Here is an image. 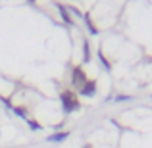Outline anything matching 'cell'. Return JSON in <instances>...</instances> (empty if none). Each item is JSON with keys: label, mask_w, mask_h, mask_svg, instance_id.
<instances>
[{"label": "cell", "mask_w": 152, "mask_h": 148, "mask_svg": "<svg viewBox=\"0 0 152 148\" xmlns=\"http://www.w3.org/2000/svg\"><path fill=\"white\" fill-rule=\"evenodd\" d=\"M60 98H62V106H64V112H66V114H71V112L81 108V102H79L77 94L71 93V90H64Z\"/></svg>", "instance_id": "1"}, {"label": "cell", "mask_w": 152, "mask_h": 148, "mask_svg": "<svg viewBox=\"0 0 152 148\" xmlns=\"http://www.w3.org/2000/svg\"><path fill=\"white\" fill-rule=\"evenodd\" d=\"M89 81L87 79V73L85 69H83L81 66H75L73 71H71V83H73V87H77V89H83V85Z\"/></svg>", "instance_id": "2"}, {"label": "cell", "mask_w": 152, "mask_h": 148, "mask_svg": "<svg viewBox=\"0 0 152 148\" xmlns=\"http://www.w3.org/2000/svg\"><path fill=\"white\" fill-rule=\"evenodd\" d=\"M94 93H96V83L94 81H87L83 85V89H79L81 96H94Z\"/></svg>", "instance_id": "3"}, {"label": "cell", "mask_w": 152, "mask_h": 148, "mask_svg": "<svg viewBox=\"0 0 152 148\" xmlns=\"http://www.w3.org/2000/svg\"><path fill=\"white\" fill-rule=\"evenodd\" d=\"M67 137H69V131H60V133L48 135V139H46V141H48V142H64Z\"/></svg>", "instance_id": "4"}, {"label": "cell", "mask_w": 152, "mask_h": 148, "mask_svg": "<svg viewBox=\"0 0 152 148\" xmlns=\"http://www.w3.org/2000/svg\"><path fill=\"white\" fill-rule=\"evenodd\" d=\"M56 8H58L60 15H62V19L67 23V25H73V19L69 17V14H67V6H64V4H56Z\"/></svg>", "instance_id": "5"}, {"label": "cell", "mask_w": 152, "mask_h": 148, "mask_svg": "<svg viewBox=\"0 0 152 148\" xmlns=\"http://www.w3.org/2000/svg\"><path fill=\"white\" fill-rule=\"evenodd\" d=\"M12 112H14L15 115H19L21 119H25V121L29 119V115H27V110H25L23 106H14V108H12Z\"/></svg>", "instance_id": "6"}, {"label": "cell", "mask_w": 152, "mask_h": 148, "mask_svg": "<svg viewBox=\"0 0 152 148\" xmlns=\"http://www.w3.org/2000/svg\"><path fill=\"white\" fill-rule=\"evenodd\" d=\"M91 60V44H89V41H83V62H89Z\"/></svg>", "instance_id": "7"}, {"label": "cell", "mask_w": 152, "mask_h": 148, "mask_svg": "<svg viewBox=\"0 0 152 148\" xmlns=\"http://www.w3.org/2000/svg\"><path fill=\"white\" fill-rule=\"evenodd\" d=\"M85 23H87V27H89V31H91V33H93V35H96V33H98L96 25H94V23H93V19H91V15H89V14L85 15Z\"/></svg>", "instance_id": "8"}, {"label": "cell", "mask_w": 152, "mask_h": 148, "mask_svg": "<svg viewBox=\"0 0 152 148\" xmlns=\"http://www.w3.org/2000/svg\"><path fill=\"white\" fill-rule=\"evenodd\" d=\"M67 12H71V14H73L75 17H79V19H85V14H83L77 6H67Z\"/></svg>", "instance_id": "9"}, {"label": "cell", "mask_w": 152, "mask_h": 148, "mask_svg": "<svg viewBox=\"0 0 152 148\" xmlns=\"http://www.w3.org/2000/svg\"><path fill=\"white\" fill-rule=\"evenodd\" d=\"M98 60H100V63H102V66H104V67H106V69H108V71H110V69H112V63H110V62H108V60H106V56H104V54H102V52H98Z\"/></svg>", "instance_id": "10"}, {"label": "cell", "mask_w": 152, "mask_h": 148, "mask_svg": "<svg viewBox=\"0 0 152 148\" xmlns=\"http://www.w3.org/2000/svg\"><path fill=\"white\" fill-rule=\"evenodd\" d=\"M27 125H29L33 131H42V125H41V123H37L35 119H27Z\"/></svg>", "instance_id": "11"}, {"label": "cell", "mask_w": 152, "mask_h": 148, "mask_svg": "<svg viewBox=\"0 0 152 148\" xmlns=\"http://www.w3.org/2000/svg\"><path fill=\"white\" fill-rule=\"evenodd\" d=\"M27 2H35V0H27Z\"/></svg>", "instance_id": "12"}]
</instances>
